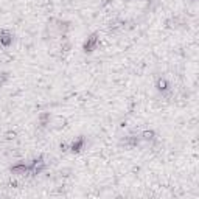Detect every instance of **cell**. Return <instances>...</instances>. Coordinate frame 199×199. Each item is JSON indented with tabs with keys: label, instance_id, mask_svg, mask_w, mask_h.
I'll return each instance as SVG.
<instances>
[{
	"label": "cell",
	"instance_id": "cell-1",
	"mask_svg": "<svg viewBox=\"0 0 199 199\" xmlns=\"http://www.w3.org/2000/svg\"><path fill=\"white\" fill-rule=\"evenodd\" d=\"M96 42H98L96 36H92V38H89V39H87V42L84 44V50H86V51H92V50L95 48Z\"/></svg>",
	"mask_w": 199,
	"mask_h": 199
},
{
	"label": "cell",
	"instance_id": "cell-2",
	"mask_svg": "<svg viewBox=\"0 0 199 199\" xmlns=\"http://www.w3.org/2000/svg\"><path fill=\"white\" fill-rule=\"evenodd\" d=\"M0 42H2L3 45H10V44L13 42V38H11V34H7V33H3V34H2V38H0Z\"/></svg>",
	"mask_w": 199,
	"mask_h": 199
},
{
	"label": "cell",
	"instance_id": "cell-3",
	"mask_svg": "<svg viewBox=\"0 0 199 199\" xmlns=\"http://www.w3.org/2000/svg\"><path fill=\"white\" fill-rule=\"evenodd\" d=\"M81 148H82V140H78L76 143L72 145V151H79Z\"/></svg>",
	"mask_w": 199,
	"mask_h": 199
}]
</instances>
